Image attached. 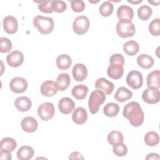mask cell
<instances>
[{"mask_svg":"<svg viewBox=\"0 0 160 160\" xmlns=\"http://www.w3.org/2000/svg\"><path fill=\"white\" fill-rule=\"evenodd\" d=\"M6 61L9 66L18 68L24 62V55L19 51H13L8 54Z\"/></svg>","mask_w":160,"mask_h":160,"instance_id":"obj_10","label":"cell"},{"mask_svg":"<svg viewBox=\"0 0 160 160\" xmlns=\"http://www.w3.org/2000/svg\"><path fill=\"white\" fill-rule=\"evenodd\" d=\"M72 119L77 124H82L88 119V113L86 110L82 107L76 108L72 114Z\"/></svg>","mask_w":160,"mask_h":160,"instance_id":"obj_19","label":"cell"},{"mask_svg":"<svg viewBox=\"0 0 160 160\" xmlns=\"http://www.w3.org/2000/svg\"><path fill=\"white\" fill-rule=\"evenodd\" d=\"M142 99L148 104H156L160 99L159 91L157 88H148L142 92Z\"/></svg>","mask_w":160,"mask_h":160,"instance_id":"obj_8","label":"cell"},{"mask_svg":"<svg viewBox=\"0 0 160 160\" xmlns=\"http://www.w3.org/2000/svg\"><path fill=\"white\" fill-rule=\"evenodd\" d=\"M126 81L128 85L131 88L134 89H138L142 86L143 77L139 71L133 70L128 72Z\"/></svg>","mask_w":160,"mask_h":160,"instance_id":"obj_7","label":"cell"},{"mask_svg":"<svg viewBox=\"0 0 160 160\" xmlns=\"http://www.w3.org/2000/svg\"><path fill=\"white\" fill-rule=\"evenodd\" d=\"M34 149L29 146H22L17 151V158L20 160H29L34 155Z\"/></svg>","mask_w":160,"mask_h":160,"instance_id":"obj_25","label":"cell"},{"mask_svg":"<svg viewBox=\"0 0 160 160\" xmlns=\"http://www.w3.org/2000/svg\"><path fill=\"white\" fill-rule=\"evenodd\" d=\"M41 92L46 97H51L55 95L58 90L56 83L51 80L44 81L41 86Z\"/></svg>","mask_w":160,"mask_h":160,"instance_id":"obj_13","label":"cell"},{"mask_svg":"<svg viewBox=\"0 0 160 160\" xmlns=\"http://www.w3.org/2000/svg\"><path fill=\"white\" fill-rule=\"evenodd\" d=\"M108 141L111 145L113 146L117 143L123 142L124 137L121 132L118 131H112L108 135Z\"/></svg>","mask_w":160,"mask_h":160,"instance_id":"obj_32","label":"cell"},{"mask_svg":"<svg viewBox=\"0 0 160 160\" xmlns=\"http://www.w3.org/2000/svg\"><path fill=\"white\" fill-rule=\"evenodd\" d=\"M123 50L124 52L128 56H133L139 52V46L138 43L135 41H128L124 44Z\"/></svg>","mask_w":160,"mask_h":160,"instance_id":"obj_27","label":"cell"},{"mask_svg":"<svg viewBox=\"0 0 160 160\" xmlns=\"http://www.w3.org/2000/svg\"><path fill=\"white\" fill-rule=\"evenodd\" d=\"M39 117L43 121L51 119L55 114L54 106L52 102H46L42 103L37 110Z\"/></svg>","mask_w":160,"mask_h":160,"instance_id":"obj_6","label":"cell"},{"mask_svg":"<svg viewBox=\"0 0 160 160\" xmlns=\"http://www.w3.org/2000/svg\"><path fill=\"white\" fill-rule=\"evenodd\" d=\"M0 158L1 159L11 160L12 159V154H11V152L1 149V151H0Z\"/></svg>","mask_w":160,"mask_h":160,"instance_id":"obj_42","label":"cell"},{"mask_svg":"<svg viewBox=\"0 0 160 160\" xmlns=\"http://www.w3.org/2000/svg\"><path fill=\"white\" fill-rule=\"evenodd\" d=\"M119 112V106L118 104L114 102L108 103L103 108L104 114L110 118L116 116Z\"/></svg>","mask_w":160,"mask_h":160,"instance_id":"obj_30","label":"cell"},{"mask_svg":"<svg viewBox=\"0 0 160 160\" xmlns=\"http://www.w3.org/2000/svg\"><path fill=\"white\" fill-rule=\"evenodd\" d=\"M114 9L113 4L109 1H104L99 6V13L102 16L108 17L112 14Z\"/></svg>","mask_w":160,"mask_h":160,"instance_id":"obj_33","label":"cell"},{"mask_svg":"<svg viewBox=\"0 0 160 160\" xmlns=\"http://www.w3.org/2000/svg\"><path fill=\"white\" fill-rule=\"evenodd\" d=\"M21 125L22 130L25 132H33L37 129L38 123L36 119L33 117L28 116L22 119Z\"/></svg>","mask_w":160,"mask_h":160,"instance_id":"obj_18","label":"cell"},{"mask_svg":"<svg viewBox=\"0 0 160 160\" xmlns=\"http://www.w3.org/2000/svg\"><path fill=\"white\" fill-rule=\"evenodd\" d=\"M152 13V9L147 5L141 6L138 9V16L142 21H147L151 16Z\"/></svg>","mask_w":160,"mask_h":160,"instance_id":"obj_34","label":"cell"},{"mask_svg":"<svg viewBox=\"0 0 160 160\" xmlns=\"http://www.w3.org/2000/svg\"><path fill=\"white\" fill-rule=\"evenodd\" d=\"M132 97V91L124 86L119 88L114 94V99L119 102H122L128 101L131 99Z\"/></svg>","mask_w":160,"mask_h":160,"instance_id":"obj_22","label":"cell"},{"mask_svg":"<svg viewBox=\"0 0 160 160\" xmlns=\"http://www.w3.org/2000/svg\"><path fill=\"white\" fill-rule=\"evenodd\" d=\"M72 73L74 79L76 81H82L88 76V69L84 64L77 63L73 66Z\"/></svg>","mask_w":160,"mask_h":160,"instance_id":"obj_17","label":"cell"},{"mask_svg":"<svg viewBox=\"0 0 160 160\" xmlns=\"http://www.w3.org/2000/svg\"><path fill=\"white\" fill-rule=\"evenodd\" d=\"M146 160L148 159H159V156L157 153H150L148 154V156L145 158Z\"/></svg>","mask_w":160,"mask_h":160,"instance_id":"obj_44","label":"cell"},{"mask_svg":"<svg viewBox=\"0 0 160 160\" xmlns=\"http://www.w3.org/2000/svg\"><path fill=\"white\" fill-rule=\"evenodd\" d=\"M149 31L154 36L160 35V19L159 18L154 19L149 24Z\"/></svg>","mask_w":160,"mask_h":160,"instance_id":"obj_35","label":"cell"},{"mask_svg":"<svg viewBox=\"0 0 160 160\" xmlns=\"http://www.w3.org/2000/svg\"><path fill=\"white\" fill-rule=\"evenodd\" d=\"M128 2H131V3H132V4H138V3L141 2H142V1H131L128 0Z\"/></svg>","mask_w":160,"mask_h":160,"instance_id":"obj_45","label":"cell"},{"mask_svg":"<svg viewBox=\"0 0 160 160\" xmlns=\"http://www.w3.org/2000/svg\"><path fill=\"white\" fill-rule=\"evenodd\" d=\"M117 16L119 21H131L134 17V11L131 7L127 5H121L117 10Z\"/></svg>","mask_w":160,"mask_h":160,"instance_id":"obj_15","label":"cell"},{"mask_svg":"<svg viewBox=\"0 0 160 160\" xmlns=\"http://www.w3.org/2000/svg\"><path fill=\"white\" fill-rule=\"evenodd\" d=\"M89 91V88L84 84H78L73 87L71 94L74 98L78 100L84 99Z\"/></svg>","mask_w":160,"mask_h":160,"instance_id":"obj_24","label":"cell"},{"mask_svg":"<svg viewBox=\"0 0 160 160\" xmlns=\"http://www.w3.org/2000/svg\"><path fill=\"white\" fill-rule=\"evenodd\" d=\"M56 83L59 91H63L67 89L71 83L69 75L68 73H61L57 77Z\"/></svg>","mask_w":160,"mask_h":160,"instance_id":"obj_23","label":"cell"},{"mask_svg":"<svg viewBox=\"0 0 160 160\" xmlns=\"http://www.w3.org/2000/svg\"><path fill=\"white\" fill-rule=\"evenodd\" d=\"M4 30L9 34H13L17 32L18 23L17 19L12 16H6L2 21Z\"/></svg>","mask_w":160,"mask_h":160,"instance_id":"obj_12","label":"cell"},{"mask_svg":"<svg viewBox=\"0 0 160 160\" xmlns=\"http://www.w3.org/2000/svg\"><path fill=\"white\" fill-rule=\"evenodd\" d=\"M89 28V20L85 16L77 17L72 24L74 32L78 35H82L88 32Z\"/></svg>","mask_w":160,"mask_h":160,"instance_id":"obj_5","label":"cell"},{"mask_svg":"<svg viewBox=\"0 0 160 160\" xmlns=\"http://www.w3.org/2000/svg\"><path fill=\"white\" fill-rule=\"evenodd\" d=\"M33 25L37 28L40 33L44 35L50 34L54 27L52 18L42 16H36L33 19Z\"/></svg>","mask_w":160,"mask_h":160,"instance_id":"obj_2","label":"cell"},{"mask_svg":"<svg viewBox=\"0 0 160 160\" xmlns=\"http://www.w3.org/2000/svg\"><path fill=\"white\" fill-rule=\"evenodd\" d=\"M144 140L148 146H155L159 142V136L154 131H149L145 134Z\"/></svg>","mask_w":160,"mask_h":160,"instance_id":"obj_31","label":"cell"},{"mask_svg":"<svg viewBox=\"0 0 160 160\" xmlns=\"http://www.w3.org/2000/svg\"><path fill=\"white\" fill-rule=\"evenodd\" d=\"M71 6L73 11L80 12L85 9V3L82 0H74L71 1Z\"/></svg>","mask_w":160,"mask_h":160,"instance_id":"obj_40","label":"cell"},{"mask_svg":"<svg viewBox=\"0 0 160 160\" xmlns=\"http://www.w3.org/2000/svg\"><path fill=\"white\" fill-rule=\"evenodd\" d=\"M112 151L115 155L119 157H122L126 155L128 149L125 144H124L123 142H119L113 145Z\"/></svg>","mask_w":160,"mask_h":160,"instance_id":"obj_36","label":"cell"},{"mask_svg":"<svg viewBox=\"0 0 160 160\" xmlns=\"http://www.w3.org/2000/svg\"><path fill=\"white\" fill-rule=\"evenodd\" d=\"M138 64L143 69H149L151 68L154 63L153 58L146 54H141L137 58Z\"/></svg>","mask_w":160,"mask_h":160,"instance_id":"obj_28","label":"cell"},{"mask_svg":"<svg viewBox=\"0 0 160 160\" xmlns=\"http://www.w3.org/2000/svg\"><path fill=\"white\" fill-rule=\"evenodd\" d=\"M105 100L106 95L102 91L99 90L92 91L88 100V107L91 113L92 114L97 113L99 106L104 102Z\"/></svg>","mask_w":160,"mask_h":160,"instance_id":"obj_3","label":"cell"},{"mask_svg":"<svg viewBox=\"0 0 160 160\" xmlns=\"http://www.w3.org/2000/svg\"><path fill=\"white\" fill-rule=\"evenodd\" d=\"M148 87L159 89L160 87V71L155 70L148 74L146 79Z\"/></svg>","mask_w":160,"mask_h":160,"instance_id":"obj_21","label":"cell"},{"mask_svg":"<svg viewBox=\"0 0 160 160\" xmlns=\"http://www.w3.org/2000/svg\"><path fill=\"white\" fill-rule=\"evenodd\" d=\"M109 62H118L120 63L124 66V58L121 54H114L109 58Z\"/></svg>","mask_w":160,"mask_h":160,"instance_id":"obj_41","label":"cell"},{"mask_svg":"<svg viewBox=\"0 0 160 160\" xmlns=\"http://www.w3.org/2000/svg\"><path fill=\"white\" fill-rule=\"evenodd\" d=\"M116 29L118 36L122 38L132 37L136 32L135 26L131 21H118Z\"/></svg>","mask_w":160,"mask_h":160,"instance_id":"obj_4","label":"cell"},{"mask_svg":"<svg viewBox=\"0 0 160 160\" xmlns=\"http://www.w3.org/2000/svg\"><path fill=\"white\" fill-rule=\"evenodd\" d=\"M75 108V103L72 99L68 97L61 98L58 102L59 111L64 114H70Z\"/></svg>","mask_w":160,"mask_h":160,"instance_id":"obj_16","label":"cell"},{"mask_svg":"<svg viewBox=\"0 0 160 160\" xmlns=\"http://www.w3.org/2000/svg\"><path fill=\"white\" fill-rule=\"evenodd\" d=\"M12 49L11 41L7 38H0V52L2 53L8 52Z\"/></svg>","mask_w":160,"mask_h":160,"instance_id":"obj_38","label":"cell"},{"mask_svg":"<svg viewBox=\"0 0 160 160\" xmlns=\"http://www.w3.org/2000/svg\"><path fill=\"white\" fill-rule=\"evenodd\" d=\"M27 81L22 77H15L12 78L9 83L11 90L16 94L22 93L28 88Z\"/></svg>","mask_w":160,"mask_h":160,"instance_id":"obj_9","label":"cell"},{"mask_svg":"<svg viewBox=\"0 0 160 160\" xmlns=\"http://www.w3.org/2000/svg\"><path fill=\"white\" fill-rule=\"evenodd\" d=\"M67 9V4L63 1H52V9L53 12L61 13L66 11Z\"/></svg>","mask_w":160,"mask_h":160,"instance_id":"obj_37","label":"cell"},{"mask_svg":"<svg viewBox=\"0 0 160 160\" xmlns=\"http://www.w3.org/2000/svg\"><path fill=\"white\" fill-rule=\"evenodd\" d=\"M95 88L97 90L102 91L106 95L111 94L114 90V84L104 78H98L95 82Z\"/></svg>","mask_w":160,"mask_h":160,"instance_id":"obj_11","label":"cell"},{"mask_svg":"<svg viewBox=\"0 0 160 160\" xmlns=\"http://www.w3.org/2000/svg\"><path fill=\"white\" fill-rule=\"evenodd\" d=\"M17 147V142L13 138L6 137L3 138L0 142V149L9 152L13 151Z\"/></svg>","mask_w":160,"mask_h":160,"instance_id":"obj_29","label":"cell"},{"mask_svg":"<svg viewBox=\"0 0 160 160\" xmlns=\"http://www.w3.org/2000/svg\"><path fill=\"white\" fill-rule=\"evenodd\" d=\"M124 73L123 65L118 62H111L107 69V74L113 79H120Z\"/></svg>","mask_w":160,"mask_h":160,"instance_id":"obj_14","label":"cell"},{"mask_svg":"<svg viewBox=\"0 0 160 160\" xmlns=\"http://www.w3.org/2000/svg\"><path fill=\"white\" fill-rule=\"evenodd\" d=\"M52 1H42L36 2L39 3L38 5V9L41 12L50 14L53 12L52 9Z\"/></svg>","mask_w":160,"mask_h":160,"instance_id":"obj_39","label":"cell"},{"mask_svg":"<svg viewBox=\"0 0 160 160\" xmlns=\"http://www.w3.org/2000/svg\"><path fill=\"white\" fill-rule=\"evenodd\" d=\"M16 108L21 112H25L29 111L31 106L32 102L30 99L26 96L18 97L14 102Z\"/></svg>","mask_w":160,"mask_h":160,"instance_id":"obj_20","label":"cell"},{"mask_svg":"<svg viewBox=\"0 0 160 160\" xmlns=\"http://www.w3.org/2000/svg\"><path fill=\"white\" fill-rule=\"evenodd\" d=\"M69 159H84L82 155L78 151L72 152L69 156Z\"/></svg>","mask_w":160,"mask_h":160,"instance_id":"obj_43","label":"cell"},{"mask_svg":"<svg viewBox=\"0 0 160 160\" xmlns=\"http://www.w3.org/2000/svg\"><path fill=\"white\" fill-rule=\"evenodd\" d=\"M56 65L59 69L66 70L70 68L72 64V60L69 56L66 54H62L58 56L56 60Z\"/></svg>","mask_w":160,"mask_h":160,"instance_id":"obj_26","label":"cell"},{"mask_svg":"<svg viewBox=\"0 0 160 160\" xmlns=\"http://www.w3.org/2000/svg\"><path fill=\"white\" fill-rule=\"evenodd\" d=\"M122 115L125 118L129 119L130 124L134 127H139L144 122V112L140 104L136 101H132L125 105Z\"/></svg>","mask_w":160,"mask_h":160,"instance_id":"obj_1","label":"cell"}]
</instances>
